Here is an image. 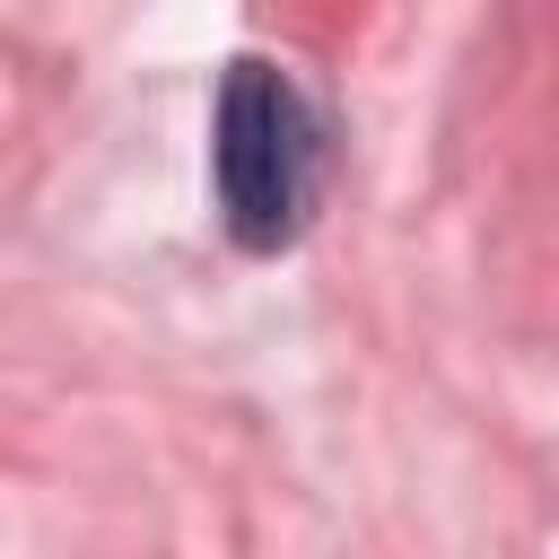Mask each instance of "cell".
<instances>
[{"mask_svg":"<svg viewBox=\"0 0 559 559\" xmlns=\"http://www.w3.org/2000/svg\"><path fill=\"white\" fill-rule=\"evenodd\" d=\"M210 192H218V227L245 253H280L306 236L323 201V114L280 61H236L218 79Z\"/></svg>","mask_w":559,"mask_h":559,"instance_id":"6da1fadb","label":"cell"}]
</instances>
